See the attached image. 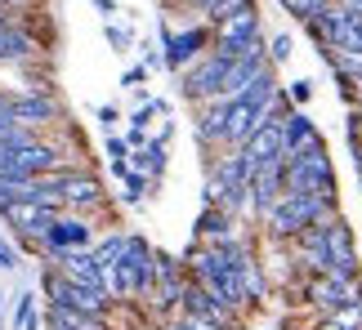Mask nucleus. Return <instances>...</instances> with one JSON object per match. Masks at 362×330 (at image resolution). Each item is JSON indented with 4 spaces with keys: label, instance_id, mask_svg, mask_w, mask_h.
Masks as SVG:
<instances>
[{
    "label": "nucleus",
    "instance_id": "nucleus-24",
    "mask_svg": "<svg viewBox=\"0 0 362 330\" xmlns=\"http://www.w3.org/2000/svg\"><path fill=\"white\" fill-rule=\"evenodd\" d=\"M148 76H152V72H148L144 63H130V67H125V72H121V90L130 94V90H139V85H144Z\"/></svg>",
    "mask_w": 362,
    "mask_h": 330
},
{
    "label": "nucleus",
    "instance_id": "nucleus-15",
    "mask_svg": "<svg viewBox=\"0 0 362 330\" xmlns=\"http://www.w3.org/2000/svg\"><path fill=\"white\" fill-rule=\"evenodd\" d=\"M130 165L134 170H144L152 183H161V174H165V165H170V139H161V134H152V139L144 147H134L130 152Z\"/></svg>",
    "mask_w": 362,
    "mask_h": 330
},
{
    "label": "nucleus",
    "instance_id": "nucleus-6",
    "mask_svg": "<svg viewBox=\"0 0 362 330\" xmlns=\"http://www.w3.org/2000/svg\"><path fill=\"white\" fill-rule=\"evenodd\" d=\"M157 40H161V54H165V72H184L188 63H197L206 49H211V23H188L184 32H175V27H165V18H161V32H157Z\"/></svg>",
    "mask_w": 362,
    "mask_h": 330
},
{
    "label": "nucleus",
    "instance_id": "nucleus-19",
    "mask_svg": "<svg viewBox=\"0 0 362 330\" xmlns=\"http://www.w3.org/2000/svg\"><path fill=\"white\" fill-rule=\"evenodd\" d=\"M277 5H282V9H286L296 23H313L317 13H322V9L331 5V0H277Z\"/></svg>",
    "mask_w": 362,
    "mask_h": 330
},
{
    "label": "nucleus",
    "instance_id": "nucleus-36",
    "mask_svg": "<svg viewBox=\"0 0 362 330\" xmlns=\"http://www.w3.org/2000/svg\"><path fill=\"white\" fill-rule=\"evenodd\" d=\"M358 178H362V174H358Z\"/></svg>",
    "mask_w": 362,
    "mask_h": 330
},
{
    "label": "nucleus",
    "instance_id": "nucleus-25",
    "mask_svg": "<svg viewBox=\"0 0 362 330\" xmlns=\"http://www.w3.org/2000/svg\"><path fill=\"white\" fill-rule=\"evenodd\" d=\"M94 116H99V126L112 134L117 130V121H121V107H112V103H103V107H94Z\"/></svg>",
    "mask_w": 362,
    "mask_h": 330
},
{
    "label": "nucleus",
    "instance_id": "nucleus-4",
    "mask_svg": "<svg viewBox=\"0 0 362 330\" xmlns=\"http://www.w3.org/2000/svg\"><path fill=\"white\" fill-rule=\"evenodd\" d=\"M228 67H233V54L224 49H206L197 63H188L184 72H179V94L197 107L206 99H215L219 85H224V76H228Z\"/></svg>",
    "mask_w": 362,
    "mask_h": 330
},
{
    "label": "nucleus",
    "instance_id": "nucleus-28",
    "mask_svg": "<svg viewBox=\"0 0 362 330\" xmlns=\"http://www.w3.org/2000/svg\"><path fill=\"white\" fill-rule=\"evenodd\" d=\"M13 268H18V250L0 241V272H13Z\"/></svg>",
    "mask_w": 362,
    "mask_h": 330
},
{
    "label": "nucleus",
    "instance_id": "nucleus-10",
    "mask_svg": "<svg viewBox=\"0 0 362 330\" xmlns=\"http://www.w3.org/2000/svg\"><path fill=\"white\" fill-rule=\"evenodd\" d=\"M94 232H99V224H94L90 214L59 210V214H54V224H49V232H45V259H54L59 250H90Z\"/></svg>",
    "mask_w": 362,
    "mask_h": 330
},
{
    "label": "nucleus",
    "instance_id": "nucleus-31",
    "mask_svg": "<svg viewBox=\"0 0 362 330\" xmlns=\"http://www.w3.org/2000/svg\"><path fill=\"white\" fill-rule=\"evenodd\" d=\"M161 330H188V326L179 322V317H170V322H161Z\"/></svg>",
    "mask_w": 362,
    "mask_h": 330
},
{
    "label": "nucleus",
    "instance_id": "nucleus-3",
    "mask_svg": "<svg viewBox=\"0 0 362 330\" xmlns=\"http://www.w3.org/2000/svg\"><path fill=\"white\" fill-rule=\"evenodd\" d=\"M40 183L59 192V201H63V210H72V214H103L107 210V192L99 183V174L86 170V165H63V170H49V174H40Z\"/></svg>",
    "mask_w": 362,
    "mask_h": 330
},
{
    "label": "nucleus",
    "instance_id": "nucleus-20",
    "mask_svg": "<svg viewBox=\"0 0 362 330\" xmlns=\"http://www.w3.org/2000/svg\"><path fill=\"white\" fill-rule=\"evenodd\" d=\"M269 59H273V67H286L291 59H296V36H291V32H273L269 36Z\"/></svg>",
    "mask_w": 362,
    "mask_h": 330
},
{
    "label": "nucleus",
    "instance_id": "nucleus-21",
    "mask_svg": "<svg viewBox=\"0 0 362 330\" xmlns=\"http://www.w3.org/2000/svg\"><path fill=\"white\" fill-rule=\"evenodd\" d=\"M286 99H291V107H309L313 103V94H317V85H313V80L309 76H296V80H286Z\"/></svg>",
    "mask_w": 362,
    "mask_h": 330
},
{
    "label": "nucleus",
    "instance_id": "nucleus-12",
    "mask_svg": "<svg viewBox=\"0 0 362 330\" xmlns=\"http://www.w3.org/2000/svg\"><path fill=\"white\" fill-rule=\"evenodd\" d=\"M242 152L250 157V165H264V161L282 157V116H269V121H259V126L246 134Z\"/></svg>",
    "mask_w": 362,
    "mask_h": 330
},
{
    "label": "nucleus",
    "instance_id": "nucleus-18",
    "mask_svg": "<svg viewBox=\"0 0 362 330\" xmlns=\"http://www.w3.org/2000/svg\"><path fill=\"white\" fill-rule=\"evenodd\" d=\"M103 36H107V45H112V54H130V49L139 45L134 27H130V23H117V18H107V27H103Z\"/></svg>",
    "mask_w": 362,
    "mask_h": 330
},
{
    "label": "nucleus",
    "instance_id": "nucleus-33",
    "mask_svg": "<svg viewBox=\"0 0 362 330\" xmlns=\"http://www.w3.org/2000/svg\"><path fill=\"white\" fill-rule=\"evenodd\" d=\"M349 112H354V121H358V130H362V99H358V103L349 107Z\"/></svg>",
    "mask_w": 362,
    "mask_h": 330
},
{
    "label": "nucleus",
    "instance_id": "nucleus-8",
    "mask_svg": "<svg viewBox=\"0 0 362 330\" xmlns=\"http://www.w3.org/2000/svg\"><path fill=\"white\" fill-rule=\"evenodd\" d=\"M322 228H327V255H331L327 277H336V281H354V277H362V255H358V241H354L349 219L336 214V219H327Z\"/></svg>",
    "mask_w": 362,
    "mask_h": 330
},
{
    "label": "nucleus",
    "instance_id": "nucleus-32",
    "mask_svg": "<svg viewBox=\"0 0 362 330\" xmlns=\"http://www.w3.org/2000/svg\"><path fill=\"white\" fill-rule=\"evenodd\" d=\"M349 157H354V165H358V174H362V143H358V147H349Z\"/></svg>",
    "mask_w": 362,
    "mask_h": 330
},
{
    "label": "nucleus",
    "instance_id": "nucleus-2",
    "mask_svg": "<svg viewBox=\"0 0 362 330\" xmlns=\"http://www.w3.org/2000/svg\"><path fill=\"white\" fill-rule=\"evenodd\" d=\"M282 183H286V192H317V197H340L336 165H331V157H327L322 134H317V139H309L296 157H286Z\"/></svg>",
    "mask_w": 362,
    "mask_h": 330
},
{
    "label": "nucleus",
    "instance_id": "nucleus-9",
    "mask_svg": "<svg viewBox=\"0 0 362 330\" xmlns=\"http://www.w3.org/2000/svg\"><path fill=\"white\" fill-rule=\"evenodd\" d=\"M255 36H269L264 32V18H259V5L238 9V13H228V18L211 23V49H224V54H233V59H238V49L250 45Z\"/></svg>",
    "mask_w": 362,
    "mask_h": 330
},
{
    "label": "nucleus",
    "instance_id": "nucleus-7",
    "mask_svg": "<svg viewBox=\"0 0 362 330\" xmlns=\"http://www.w3.org/2000/svg\"><path fill=\"white\" fill-rule=\"evenodd\" d=\"M282 170H286V157H273V161L255 165V174H250V188H246V214H242L250 228H259V219L269 214V210H273V201L286 192Z\"/></svg>",
    "mask_w": 362,
    "mask_h": 330
},
{
    "label": "nucleus",
    "instance_id": "nucleus-23",
    "mask_svg": "<svg viewBox=\"0 0 362 330\" xmlns=\"http://www.w3.org/2000/svg\"><path fill=\"white\" fill-rule=\"evenodd\" d=\"M139 54H144L139 63H144L148 72H165V54H161V40H157V45H152V40H144V45H139Z\"/></svg>",
    "mask_w": 362,
    "mask_h": 330
},
{
    "label": "nucleus",
    "instance_id": "nucleus-29",
    "mask_svg": "<svg viewBox=\"0 0 362 330\" xmlns=\"http://www.w3.org/2000/svg\"><path fill=\"white\" fill-rule=\"evenodd\" d=\"M121 139H125V147H130V152H134V147H144V143L152 139V134H148V130H134V126H130V130L121 134Z\"/></svg>",
    "mask_w": 362,
    "mask_h": 330
},
{
    "label": "nucleus",
    "instance_id": "nucleus-26",
    "mask_svg": "<svg viewBox=\"0 0 362 330\" xmlns=\"http://www.w3.org/2000/svg\"><path fill=\"white\" fill-rule=\"evenodd\" d=\"M103 152H107V161H112V157H130V147H125V139H121V134H107Z\"/></svg>",
    "mask_w": 362,
    "mask_h": 330
},
{
    "label": "nucleus",
    "instance_id": "nucleus-35",
    "mask_svg": "<svg viewBox=\"0 0 362 330\" xmlns=\"http://www.w3.org/2000/svg\"><path fill=\"white\" fill-rule=\"evenodd\" d=\"M0 330H5V322H0Z\"/></svg>",
    "mask_w": 362,
    "mask_h": 330
},
{
    "label": "nucleus",
    "instance_id": "nucleus-16",
    "mask_svg": "<svg viewBox=\"0 0 362 330\" xmlns=\"http://www.w3.org/2000/svg\"><path fill=\"white\" fill-rule=\"evenodd\" d=\"M148 197H157V183L144 174V170H130L121 178V205H130V210H139Z\"/></svg>",
    "mask_w": 362,
    "mask_h": 330
},
{
    "label": "nucleus",
    "instance_id": "nucleus-1",
    "mask_svg": "<svg viewBox=\"0 0 362 330\" xmlns=\"http://www.w3.org/2000/svg\"><path fill=\"white\" fill-rule=\"evenodd\" d=\"M340 214V197H317V192H282L273 210L259 219V241H291L304 228L327 224Z\"/></svg>",
    "mask_w": 362,
    "mask_h": 330
},
{
    "label": "nucleus",
    "instance_id": "nucleus-14",
    "mask_svg": "<svg viewBox=\"0 0 362 330\" xmlns=\"http://www.w3.org/2000/svg\"><path fill=\"white\" fill-rule=\"evenodd\" d=\"M309 139H317V126H313L309 107H291L282 116V157H296Z\"/></svg>",
    "mask_w": 362,
    "mask_h": 330
},
{
    "label": "nucleus",
    "instance_id": "nucleus-11",
    "mask_svg": "<svg viewBox=\"0 0 362 330\" xmlns=\"http://www.w3.org/2000/svg\"><path fill=\"white\" fill-rule=\"evenodd\" d=\"M224 99H206L197 103V116H192V139H197V152L211 161L215 152L228 147V126H224Z\"/></svg>",
    "mask_w": 362,
    "mask_h": 330
},
{
    "label": "nucleus",
    "instance_id": "nucleus-34",
    "mask_svg": "<svg viewBox=\"0 0 362 330\" xmlns=\"http://www.w3.org/2000/svg\"><path fill=\"white\" fill-rule=\"evenodd\" d=\"M5 99H9V94H5V90H0V103H5Z\"/></svg>",
    "mask_w": 362,
    "mask_h": 330
},
{
    "label": "nucleus",
    "instance_id": "nucleus-22",
    "mask_svg": "<svg viewBox=\"0 0 362 330\" xmlns=\"http://www.w3.org/2000/svg\"><path fill=\"white\" fill-rule=\"evenodd\" d=\"M250 5H259V0H215L211 13H206V23H219V18H228V13H238V9H250Z\"/></svg>",
    "mask_w": 362,
    "mask_h": 330
},
{
    "label": "nucleus",
    "instance_id": "nucleus-5",
    "mask_svg": "<svg viewBox=\"0 0 362 330\" xmlns=\"http://www.w3.org/2000/svg\"><path fill=\"white\" fill-rule=\"evenodd\" d=\"M9 107H13V121L36 134H49L54 126H63V103L49 85H27L18 94H9Z\"/></svg>",
    "mask_w": 362,
    "mask_h": 330
},
{
    "label": "nucleus",
    "instance_id": "nucleus-30",
    "mask_svg": "<svg viewBox=\"0 0 362 330\" xmlns=\"http://www.w3.org/2000/svg\"><path fill=\"white\" fill-rule=\"evenodd\" d=\"M90 5H94V9H99V13H103V18H117V13H121V5H117V0H90Z\"/></svg>",
    "mask_w": 362,
    "mask_h": 330
},
{
    "label": "nucleus",
    "instance_id": "nucleus-17",
    "mask_svg": "<svg viewBox=\"0 0 362 330\" xmlns=\"http://www.w3.org/2000/svg\"><path fill=\"white\" fill-rule=\"evenodd\" d=\"M9 326L13 330H40V326H45V317H40L32 291H18V295H13V322Z\"/></svg>",
    "mask_w": 362,
    "mask_h": 330
},
{
    "label": "nucleus",
    "instance_id": "nucleus-13",
    "mask_svg": "<svg viewBox=\"0 0 362 330\" xmlns=\"http://www.w3.org/2000/svg\"><path fill=\"white\" fill-rule=\"evenodd\" d=\"M54 268L63 272V277H72L81 286H94V291H103V272H99V259H94V250H59L49 259ZM107 295V291H103Z\"/></svg>",
    "mask_w": 362,
    "mask_h": 330
},
{
    "label": "nucleus",
    "instance_id": "nucleus-27",
    "mask_svg": "<svg viewBox=\"0 0 362 330\" xmlns=\"http://www.w3.org/2000/svg\"><path fill=\"white\" fill-rule=\"evenodd\" d=\"M130 170H134V165H130V157H112V161H107V174H112L117 183H121V178L130 174Z\"/></svg>",
    "mask_w": 362,
    "mask_h": 330
}]
</instances>
